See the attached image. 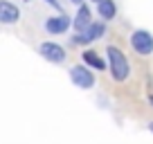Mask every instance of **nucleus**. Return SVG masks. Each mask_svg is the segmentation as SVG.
I'll use <instances>...</instances> for the list:
<instances>
[{
	"label": "nucleus",
	"mask_w": 153,
	"mask_h": 144,
	"mask_svg": "<svg viewBox=\"0 0 153 144\" xmlns=\"http://www.w3.org/2000/svg\"><path fill=\"white\" fill-rule=\"evenodd\" d=\"M43 29H45V34H50V36H61V34H68L72 29V16L63 14V11H61V14H52V16L45 18Z\"/></svg>",
	"instance_id": "obj_5"
},
{
	"label": "nucleus",
	"mask_w": 153,
	"mask_h": 144,
	"mask_svg": "<svg viewBox=\"0 0 153 144\" xmlns=\"http://www.w3.org/2000/svg\"><path fill=\"white\" fill-rule=\"evenodd\" d=\"M74 7H81V5H86V0H70Z\"/></svg>",
	"instance_id": "obj_12"
},
{
	"label": "nucleus",
	"mask_w": 153,
	"mask_h": 144,
	"mask_svg": "<svg viewBox=\"0 0 153 144\" xmlns=\"http://www.w3.org/2000/svg\"><path fill=\"white\" fill-rule=\"evenodd\" d=\"M20 7L11 0H0V25H18Z\"/></svg>",
	"instance_id": "obj_8"
},
{
	"label": "nucleus",
	"mask_w": 153,
	"mask_h": 144,
	"mask_svg": "<svg viewBox=\"0 0 153 144\" xmlns=\"http://www.w3.org/2000/svg\"><path fill=\"white\" fill-rule=\"evenodd\" d=\"M97 14H99V18L104 20V23L115 20L117 18V2H115V0H101L99 5H97Z\"/></svg>",
	"instance_id": "obj_10"
},
{
	"label": "nucleus",
	"mask_w": 153,
	"mask_h": 144,
	"mask_svg": "<svg viewBox=\"0 0 153 144\" xmlns=\"http://www.w3.org/2000/svg\"><path fill=\"white\" fill-rule=\"evenodd\" d=\"M68 77H70V81L74 83V86L79 88V90H90V88H95V83H97L95 70L86 68L83 63L70 65V70H68Z\"/></svg>",
	"instance_id": "obj_3"
},
{
	"label": "nucleus",
	"mask_w": 153,
	"mask_h": 144,
	"mask_svg": "<svg viewBox=\"0 0 153 144\" xmlns=\"http://www.w3.org/2000/svg\"><path fill=\"white\" fill-rule=\"evenodd\" d=\"M149 104H151V108H153V95H149Z\"/></svg>",
	"instance_id": "obj_13"
},
{
	"label": "nucleus",
	"mask_w": 153,
	"mask_h": 144,
	"mask_svg": "<svg viewBox=\"0 0 153 144\" xmlns=\"http://www.w3.org/2000/svg\"><path fill=\"white\" fill-rule=\"evenodd\" d=\"M43 2H48V5L52 7V9H56L59 14H61V2H59V0H43Z\"/></svg>",
	"instance_id": "obj_11"
},
{
	"label": "nucleus",
	"mask_w": 153,
	"mask_h": 144,
	"mask_svg": "<svg viewBox=\"0 0 153 144\" xmlns=\"http://www.w3.org/2000/svg\"><path fill=\"white\" fill-rule=\"evenodd\" d=\"M81 63L86 68H90V70H95V72H101V70H106L108 68V61H106L104 56H101L97 50H92V48H86V50H81Z\"/></svg>",
	"instance_id": "obj_9"
},
{
	"label": "nucleus",
	"mask_w": 153,
	"mask_h": 144,
	"mask_svg": "<svg viewBox=\"0 0 153 144\" xmlns=\"http://www.w3.org/2000/svg\"><path fill=\"white\" fill-rule=\"evenodd\" d=\"M88 2H95V5H99V2H101V0H88Z\"/></svg>",
	"instance_id": "obj_15"
},
{
	"label": "nucleus",
	"mask_w": 153,
	"mask_h": 144,
	"mask_svg": "<svg viewBox=\"0 0 153 144\" xmlns=\"http://www.w3.org/2000/svg\"><path fill=\"white\" fill-rule=\"evenodd\" d=\"M106 61H108V74L115 83H126L131 79V61L117 45H106Z\"/></svg>",
	"instance_id": "obj_1"
},
{
	"label": "nucleus",
	"mask_w": 153,
	"mask_h": 144,
	"mask_svg": "<svg viewBox=\"0 0 153 144\" xmlns=\"http://www.w3.org/2000/svg\"><path fill=\"white\" fill-rule=\"evenodd\" d=\"M104 34H106V23H104V20H95L86 32L74 34V36L70 39V45H90V43H97Z\"/></svg>",
	"instance_id": "obj_6"
},
{
	"label": "nucleus",
	"mask_w": 153,
	"mask_h": 144,
	"mask_svg": "<svg viewBox=\"0 0 153 144\" xmlns=\"http://www.w3.org/2000/svg\"><path fill=\"white\" fill-rule=\"evenodd\" d=\"M149 131H151V133H153V122H149Z\"/></svg>",
	"instance_id": "obj_14"
},
{
	"label": "nucleus",
	"mask_w": 153,
	"mask_h": 144,
	"mask_svg": "<svg viewBox=\"0 0 153 144\" xmlns=\"http://www.w3.org/2000/svg\"><path fill=\"white\" fill-rule=\"evenodd\" d=\"M92 23H95V20H92V9L88 7V2L81 5V7H76V14L72 16V29H74V34L86 32Z\"/></svg>",
	"instance_id": "obj_7"
},
{
	"label": "nucleus",
	"mask_w": 153,
	"mask_h": 144,
	"mask_svg": "<svg viewBox=\"0 0 153 144\" xmlns=\"http://www.w3.org/2000/svg\"><path fill=\"white\" fill-rule=\"evenodd\" d=\"M128 43L137 56H151L153 54V34L149 29H142V27L133 29L128 36Z\"/></svg>",
	"instance_id": "obj_2"
},
{
	"label": "nucleus",
	"mask_w": 153,
	"mask_h": 144,
	"mask_svg": "<svg viewBox=\"0 0 153 144\" xmlns=\"http://www.w3.org/2000/svg\"><path fill=\"white\" fill-rule=\"evenodd\" d=\"M38 54L48 63H52V65H61L68 59V50L61 43H56V41H43V43H38Z\"/></svg>",
	"instance_id": "obj_4"
}]
</instances>
